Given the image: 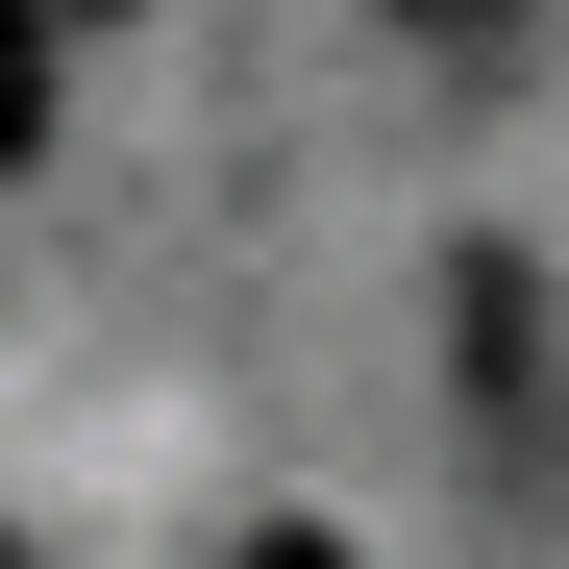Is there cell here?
I'll list each match as a JSON object with an SVG mask.
<instances>
[{"instance_id": "cell-1", "label": "cell", "mask_w": 569, "mask_h": 569, "mask_svg": "<svg viewBox=\"0 0 569 569\" xmlns=\"http://www.w3.org/2000/svg\"><path fill=\"white\" fill-rule=\"evenodd\" d=\"M50 149V0H0V173Z\"/></svg>"}, {"instance_id": "cell-2", "label": "cell", "mask_w": 569, "mask_h": 569, "mask_svg": "<svg viewBox=\"0 0 569 569\" xmlns=\"http://www.w3.org/2000/svg\"><path fill=\"white\" fill-rule=\"evenodd\" d=\"M248 569H347V545H322V520H272V545H248Z\"/></svg>"}, {"instance_id": "cell-3", "label": "cell", "mask_w": 569, "mask_h": 569, "mask_svg": "<svg viewBox=\"0 0 569 569\" xmlns=\"http://www.w3.org/2000/svg\"><path fill=\"white\" fill-rule=\"evenodd\" d=\"M397 26H446V50H470V26H496V0H397Z\"/></svg>"}, {"instance_id": "cell-4", "label": "cell", "mask_w": 569, "mask_h": 569, "mask_svg": "<svg viewBox=\"0 0 569 569\" xmlns=\"http://www.w3.org/2000/svg\"><path fill=\"white\" fill-rule=\"evenodd\" d=\"M0 569H26V545H0Z\"/></svg>"}]
</instances>
